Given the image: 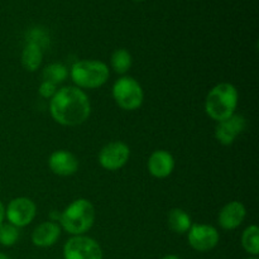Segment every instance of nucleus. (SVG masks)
<instances>
[{"label":"nucleus","instance_id":"20e7f679","mask_svg":"<svg viewBox=\"0 0 259 259\" xmlns=\"http://www.w3.org/2000/svg\"><path fill=\"white\" fill-rule=\"evenodd\" d=\"M109 68L101 61L82 60L76 62L71 68V78L82 89H98L108 81Z\"/></svg>","mask_w":259,"mask_h":259},{"label":"nucleus","instance_id":"ddd939ff","mask_svg":"<svg viewBox=\"0 0 259 259\" xmlns=\"http://www.w3.org/2000/svg\"><path fill=\"white\" fill-rule=\"evenodd\" d=\"M175 168V159L167 151L153 152L148 159V171L156 179H166Z\"/></svg>","mask_w":259,"mask_h":259},{"label":"nucleus","instance_id":"5701e85b","mask_svg":"<svg viewBox=\"0 0 259 259\" xmlns=\"http://www.w3.org/2000/svg\"><path fill=\"white\" fill-rule=\"evenodd\" d=\"M4 218H5V209H4V205H3V202L0 201V224H3V222H4Z\"/></svg>","mask_w":259,"mask_h":259},{"label":"nucleus","instance_id":"aec40b11","mask_svg":"<svg viewBox=\"0 0 259 259\" xmlns=\"http://www.w3.org/2000/svg\"><path fill=\"white\" fill-rule=\"evenodd\" d=\"M19 239V229L14 225L0 224V244L4 247H12Z\"/></svg>","mask_w":259,"mask_h":259},{"label":"nucleus","instance_id":"9d476101","mask_svg":"<svg viewBox=\"0 0 259 259\" xmlns=\"http://www.w3.org/2000/svg\"><path fill=\"white\" fill-rule=\"evenodd\" d=\"M245 126H247V121L243 115L239 114H233L230 118L225 119L218 123L217 128H215V138L218 142L224 146H229V144L234 143L238 136L244 132Z\"/></svg>","mask_w":259,"mask_h":259},{"label":"nucleus","instance_id":"2eb2a0df","mask_svg":"<svg viewBox=\"0 0 259 259\" xmlns=\"http://www.w3.org/2000/svg\"><path fill=\"white\" fill-rule=\"evenodd\" d=\"M43 52L39 46L34 43H27L22 52V63L23 67L29 72L37 70L42 63Z\"/></svg>","mask_w":259,"mask_h":259},{"label":"nucleus","instance_id":"f8f14e48","mask_svg":"<svg viewBox=\"0 0 259 259\" xmlns=\"http://www.w3.org/2000/svg\"><path fill=\"white\" fill-rule=\"evenodd\" d=\"M245 215L247 211L244 205L239 201H232L223 207L219 212L218 222L224 230H234L244 222Z\"/></svg>","mask_w":259,"mask_h":259},{"label":"nucleus","instance_id":"423d86ee","mask_svg":"<svg viewBox=\"0 0 259 259\" xmlns=\"http://www.w3.org/2000/svg\"><path fill=\"white\" fill-rule=\"evenodd\" d=\"M65 259H103V250L96 240L85 235H76L63 247Z\"/></svg>","mask_w":259,"mask_h":259},{"label":"nucleus","instance_id":"a211bd4d","mask_svg":"<svg viewBox=\"0 0 259 259\" xmlns=\"http://www.w3.org/2000/svg\"><path fill=\"white\" fill-rule=\"evenodd\" d=\"M111 67L116 73H120V75L128 72L129 68L132 67L131 53L124 48L116 50L111 56Z\"/></svg>","mask_w":259,"mask_h":259},{"label":"nucleus","instance_id":"393cba45","mask_svg":"<svg viewBox=\"0 0 259 259\" xmlns=\"http://www.w3.org/2000/svg\"><path fill=\"white\" fill-rule=\"evenodd\" d=\"M162 259H180V258H179V257H176V255L169 254V255H166V257H163Z\"/></svg>","mask_w":259,"mask_h":259},{"label":"nucleus","instance_id":"7ed1b4c3","mask_svg":"<svg viewBox=\"0 0 259 259\" xmlns=\"http://www.w3.org/2000/svg\"><path fill=\"white\" fill-rule=\"evenodd\" d=\"M95 222V207L89 200L77 199L62 211L60 223L63 229L72 235H83Z\"/></svg>","mask_w":259,"mask_h":259},{"label":"nucleus","instance_id":"4be33fe9","mask_svg":"<svg viewBox=\"0 0 259 259\" xmlns=\"http://www.w3.org/2000/svg\"><path fill=\"white\" fill-rule=\"evenodd\" d=\"M55 83L48 82V81H43L39 86V95L45 99H52L55 96V94L57 93V89H56Z\"/></svg>","mask_w":259,"mask_h":259},{"label":"nucleus","instance_id":"6ab92c4d","mask_svg":"<svg viewBox=\"0 0 259 259\" xmlns=\"http://www.w3.org/2000/svg\"><path fill=\"white\" fill-rule=\"evenodd\" d=\"M67 68L62 63H51V65H48L43 70V78H45V81L52 82L55 85L63 82L66 77H67Z\"/></svg>","mask_w":259,"mask_h":259},{"label":"nucleus","instance_id":"1a4fd4ad","mask_svg":"<svg viewBox=\"0 0 259 259\" xmlns=\"http://www.w3.org/2000/svg\"><path fill=\"white\" fill-rule=\"evenodd\" d=\"M189 244L197 252H209L219 243L217 228L206 224H194L189 229Z\"/></svg>","mask_w":259,"mask_h":259},{"label":"nucleus","instance_id":"f03ea898","mask_svg":"<svg viewBox=\"0 0 259 259\" xmlns=\"http://www.w3.org/2000/svg\"><path fill=\"white\" fill-rule=\"evenodd\" d=\"M238 99H239V94L235 86L232 83L222 82L214 86L207 94L206 101H205V111L210 118L219 123L235 114Z\"/></svg>","mask_w":259,"mask_h":259},{"label":"nucleus","instance_id":"412c9836","mask_svg":"<svg viewBox=\"0 0 259 259\" xmlns=\"http://www.w3.org/2000/svg\"><path fill=\"white\" fill-rule=\"evenodd\" d=\"M27 40L28 43H34V45L39 46L40 48H43L45 46H47L48 43V35L40 28H33L28 32L27 34Z\"/></svg>","mask_w":259,"mask_h":259},{"label":"nucleus","instance_id":"4468645a","mask_svg":"<svg viewBox=\"0 0 259 259\" xmlns=\"http://www.w3.org/2000/svg\"><path fill=\"white\" fill-rule=\"evenodd\" d=\"M61 235V228L55 222H46L38 225L32 233L33 244L40 248H47L55 244Z\"/></svg>","mask_w":259,"mask_h":259},{"label":"nucleus","instance_id":"0eeeda50","mask_svg":"<svg viewBox=\"0 0 259 259\" xmlns=\"http://www.w3.org/2000/svg\"><path fill=\"white\" fill-rule=\"evenodd\" d=\"M131 151L123 142H111L104 146L99 152V163L108 171H116L128 162Z\"/></svg>","mask_w":259,"mask_h":259},{"label":"nucleus","instance_id":"dca6fc26","mask_svg":"<svg viewBox=\"0 0 259 259\" xmlns=\"http://www.w3.org/2000/svg\"><path fill=\"white\" fill-rule=\"evenodd\" d=\"M191 225V217L186 211H184L182 209H172L169 211L168 227L171 228L172 232L184 234V233L189 232Z\"/></svg>","mask_w":259,"mask_h":259},{"label":"nucleus","instance_id":"f257e3e1","mask_svg":"<svg viewBox=\"0 0 259 259\" xmlns=\"http://www.w3.org/2000/svg\"><path fill=\"white\" fill-rule=\"evenodd\" d=\"M50 113L53 120L61 125L76 126L88 120L91 104L81 89L67 86L58 90L51 99Z\"/></svg>","mask_w":259,"mask_h":259},{"label":"nucleus","instance_id":"cd10ccee","mask_svg":"<svg viewBox=\"0 0 259 259\" xmlns=\"http://www.w3.org/2000/svg\"><path fill=\"white\" fill-rule=\"evenodd\" d=\"M136 2H142V0H136Z\"/></svg>","mask_w":259,"mask_h":259},{"label":"nucleus","instance_id":"9b49d317","mask_svg":"<svg viewBox=\"0 0 259 259\" xmlns=\"http://www.w3.org/2000/svg\"><path fill=\"white\" fill-rule=\"evenodd\" d=\"M48 166L55 175L66 177L76 174L78 168V161L71 152L56 151L51 154Z\"/></svg>","mask_w":259,"mask_h":259},{"label":"nucleus","instance_id":"bb28decb","mask_svg":"<svg viewBox=\"0 0 259 259\" xmlns=\"http://www.w3.org/2000/svg\"><path fill=\"white\" fill-rule=\"evenodd\" d=\"M249 259H258L257 257H252V258H249Z\"/></svg>","mask_w":259,"mask_h":259},{"label":"nucleus","instance_id":"f3484780","mask_svg":"<svg viewBox=\"0 0 259 259\" xmlns=\"http://www.w3.org/2000/svg\"><path fill=\"white\" fill-rule=\"evenodd\" d=\"M242 244L245 252L257 257L259 253V229L257 225H250L242 235Z\"/></svg>","mask_w":259,"mask_h":259},{"label":"nucleus","instance_id":"6e6552de","mask_svg":"<svg viewBox=\"0 0 259 259\" xmlns=\"http://www.w3.org/2000/svg\"><path fill=\"white\" fill-rule=\"evenodd\" d=\"M35 214H37L35 204L28 197H17L12 200L5 210V215L9 223L17 228L30 224L35 218Z\"/></svg>","mask_w":259,"mask_h":259},{"label":"nucleus","instance_id":"b1692460","mask_svg":"<svg viewBox=\"0 0 259 259\" xmlns=\"http://www.w3.org/2000/svg\"><path fill=\"white\" fill-rule=\"evenodd\" d=\"M50 217H51V219H52V222H56V220H60L61 214H57V212H56V211H52L50 214Z\"/></svg>","mask_w":259,"mask_h":259},{"label":"nucleus","instance_id":"a878e982","mask_svg":"<svg viewBox=\"0 0 259 259\" xmlns=\"http://www.w3.org/2000/svg\"><path fill=\"white\" fill-rule=\"evenodd\" d=\"M0 259H10V258L8 257V255H5V254H3V253H0Z\"/></svg>","mask_w":259,"mask_h":259},{"label":"nucleus","instance_id":"39448f33","mask_svg":"<svg viewBox=\"0 0 259 259\" xmlns=\"http://www.w3.org/2000/svg\"><path fill=\"white\" fill-rule=\"evenodd\" d=\"M113 98L118 106L124 110H136L143 104L144 94L138 81L124 76L114 83Z\"/></svg>","mask_w":259,"mask_h":259}]
</instances>
